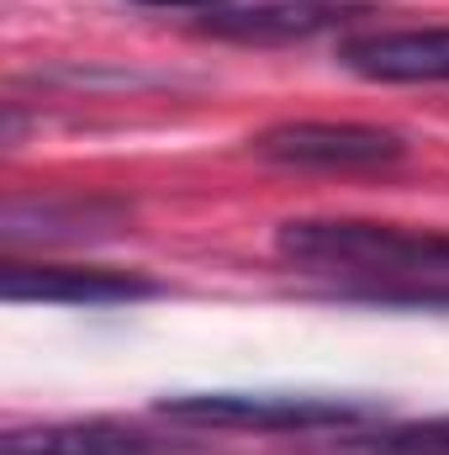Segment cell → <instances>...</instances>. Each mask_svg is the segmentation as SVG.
<instances>
[{
  "label": "cell",
  "instance_id": "6da1fadb",
  "mask_svg": "<svg viewBox=\"0 0 449 455\" xmlns=\"http://www.w3.org/2000/svg\"><path fill=\"white\" fill-rule=\"evenodd\" d=\"M275 254L354 302L449 307V233L365 218H291L275 228Z\"/></svg>",
  "mask_w": 449,
  "mask_h": 455
},
{
  "label": "cell",
  "instance_id": "7a4b0ae2",
  "mask_svg": "<svg viewBox=\"0 0 449 455\" xmlns=\"http://www.w3.org/2000/svg\"><path fill=\"white\" fill-rule=\"evenodd\" d=\"M159 413L201 429H264V435H312L375 424V403L328 392H175L159 397Z\"/></svg>",
  "mask_w": 449,
  "mask_h": 455
},
{
  "label": "cell",
  "instance_id": "3957f363",
  "mask_svg": "<svg viewBox=\"0 0 449 455\" xmlns=\"http://www.w3.org/2000/svg\"><path fill=\"white\" fill-rule=\"evenodd\" d=\"M248 148L270 164L328 170V175L391 170L407 159V143L391 127H365V122H280V127H264Z\"/></svg>",
  "mask_w": 449,
  "mask_h": 455
},
{
  "label": "cell",
  "instance_id": "277c9868",
  "mask_svg": "<svg viewBox=\"0 0 449 455\" xmlns=\"http://www.w3.org/2000/svg\"><path fill=\"white\" fill-rule=\"evenodd\" d=\"M164 286L138 275V270H101V265H27L5 259L0 265V297L5 302H64V307H116V302H143L159 297Z\"/></svg>",
  "mask_w": 449,
  "mask_h": 455
},
{
  "label": "cell",
  "instance_id": "5b68a950",
  "mask_svg": "<svg viewBox=\"0 0 449 455\" xmlns=\"http://www.w3.org/2000/svg\"><path fill=\"white\" fill-rule=\"evenodd\" d=\"M338 64L375 85H449V27L349 37L338 48Z\"/></svg>",
  "mask_w": 449,
  "mask_h": 455
},
{
  "label": "cell",
  "instance_id": "8992f818",
  "mask_svg": "<svg viewBox=\"0 0 449 455\" xmlns=\"http://www.w3.org/2000/svg\"><path fill=\"white\" fill-rule=\"evenodd\" d=\"M0 455H159L143 429L112 419H53V424H16L0 435Z\"/></svg>",
  "mask_w": 449,
  "mask_h": 455
},
{
  "label": "cell",
  "instance_id": "52a82bcc",
  "mask_svg": "<svg viewBox=\"0 0 449 455\" xmlns=\"http://www.w3.org/2000/svg\"><path fill=\"white\" fill-rule=\"evenodd\" d=\"M127 228V212L112 202H5V249H21L27 238L37 243H80V238H112Z\"/></svg>",
  "mask_w": 449,
  "mask_h": 455
},
{
  "label": "cell",
  "instance_id": "ba28073f",
  "mask_svg": "<svg viewBox=\"0 0 449 455\" xmlns=\"http://www.w3.org/2000/svg\"><path fill=\"white\" fill-rule=\"evenodd\" d=\"M207 27L223 32V37H302V32L328 27V11L312 5V0H302V5H259V11H217Z\"/></svg>",
  "mask_w": 449,
  "mask_h": 455
},
{
  "label": "cell",
  "instance_id": "9c48e42d",
  "mask_svg": "<svg viewBox=\"0 0 449 455\" xmlns=\"http://www.w3.org/2000/svg\"><path fill=\"white\" fill-rule=\"evenodd\" d=\"M334 455H449V413L413 419V424H386V429L338 440Z\"/></svg>",
  "mask_w": 449,
  "mask_h": 455
},
{
  "label": "cell",
  "instance_id": "30bf717a",
  "mask_svg": "<svg viewBox=\"0 0 449 455\" xmlns=\"http://www.w3.org/2000/svg\"><path fill=\"white\" fill-rule=\"evenodd\" d=\"M138 5H164V11H196V5H217V0H138Z\"/></svg>",
  "mask_w": 449,
  "mask_h": 455
}]
</instances>
